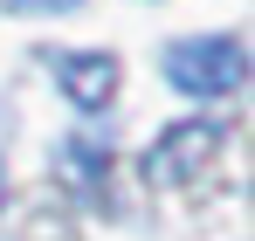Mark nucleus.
Wrapping results in <instances>:
<instances>
[{"mask_svg":"<svg viewBox=\"0 0 255 241\" xmlns=\"http://www.w3.org/2000/svg\"><path fill=\"white\" fill-rule=\"evenodd\" d=\"M249 76V48L235 35H193L166 48V83L179 97H235Z\"/></svg>","mask_w":255,"mask_h":241,"instance_id":"f257e3e1","label":"nucleus"},{"mask_svg":"<svg viewBox=\"0 0 255 241\" xmlns=\"http://www.w3.org/2000/svg\"><path fill=\"white\" fill-rule=\"evenodd\" d=\"M55 83H62V97L76 104V111H104L111 97H118V55H83V48H69V55H55Z\"/></svg>","mask_w":255,"mask_h":241,"instance_id":"7ed1b4c3","label":"nucleus"},{"mask_svg":"<svg viewBox=\"0 0 255 241\" xmlns=\"http://www.w3.org/2000/svg\"><path fill=\"white\" fill-rule=\"evenodd\" d=\"M0 186H7V172H0Z\"/></svg>","mask_w":255,"mask_h":241,"instance_id":"39448f33","label":"nucleus"},{"mask_svg":"<svg viewBox=\"0 0 255 241\" xmlns=\"http://www.w3.org/2000/svg\"><path fill=\"white\" fill-rule=\"evenodd\" d=\"M221 138H228V124H214V118L166 124L159 145L145 152V179H152V186H186V179H200V172L221 159Z\"/></svg>","mask_w":255,"mask_h":241,"instance_id":"f03ea898","label":"nucleus"},{"mask_svg":"<svg viewBox=\"0 0 255 241\" xmlns=\"http://www.w3.org/2000/svg\"><path fill=\"white\" fill-rule=\"evenodd\" d=\"M21 7H76V0H21Z\"/></svg>","mask_w":255,"mask_h":241,"instance_id":"20e7f679","label":"nucleus"}]
</instances>
